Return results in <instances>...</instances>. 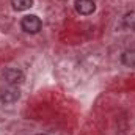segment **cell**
I'll return each instance as SVG.
<instances>
[{
  "mask_svg": "<svg viewBox=\"0 0 135 135\" xmlns=\"http://www.w3.org/2000/svg\"><path fill=\"white\" fill-rule=\"evenodd\" d=\"M74 6H75V11L79 14H82V16L93 14L94 9H96V3L93 0H75Z\"/></svg>",
  "mask_w": 135,
  "mask_h": 135,
  "instance_id": "cell-4",
  "label": "cell"
},
{
  "mask_svg": "<svg viewBox=\"0 0 135 135\" xmlns=\"http://www.w3.org/2000/svg\"><path fill=\"white\" fill-rule=\"evenodd\" d=\"M121 61H123V65H124V66L135 68V50H134V49L123 52V55H121Z\"/></svg>",
  "mask_w": 135,
  "mask_h": 135,
  "instance_id": "cell-5",
  "label": "cell"
},
{
  "mask_svg": "<svg viewBox=\"0 0 135 135\" xmlns=\"http://www.w3.org/2000/svg\"><path fill=\"white\" fill-rule=\"evenodd\" d=\"M21 98V91H19V88H16V86H8V88H5V90H2V93H0V101L3 102V104H13V102H16L17 99Z\"/></svg>",
  "mask_w": 135,
  "mask_h": 135,
  "instance_id": "cell-3",
  "label": "cell"
},
{
  "mask_svg": "<svg viewBox=\"0 0 135 135\" xmlns=\"http://www.w3.org/2000/svg\"><path fill=\"white\" fill-rule=\"evenodd\" d=\"M3 79L8 85L16 86V85L24 82V72L21 69H16V68H8L3 71Z\"/></svg>",
  "mask_w": 135,
  "mask_h": 135,
  "instance_id": "cell-2",
  "label": "cell"
},
{
  "mask_svg": "<svg viewBox=\"0 0 135 135\" xmlns=\"http://www.w3.org/2000/svg\"><path fill=\"white\" fill-rule=\"evenodd\" d=\"M123 24H124L126 28H129V30H135V11H129V13L124 14V17H123Z\"/></svg>",
  "mask_w": 135,
  "mask_h": 135,
  "instance_id": "cell-7",
  "label": "cell"
},
{
  "mask_svg": "<svg viewBox=\"0 0 135 135\" xmlns=\"http://www.w3.org/2000/svg\"><path fill=\"white\" fill-rule=\"evenodd\" d=\"M21 27H22L24 32L35 35V33H38V32L42 28V22H41V19H39L36 14H27V16L22 17V21H21Z\"/></svg>",
  "mask_w": 135,
  "mask_h": 135,
  "instance_id": "cell-1",
  "label": "cell"
},
{
  "mask_svg": "<svg viewBox=\"0 0 135 135\" xmlns=\"http://www.w3.org/2000/svg\"><path fill=\"white\" fill-rule=\"evenodd\" d=\"M11 5L16 11H25L33 5V0H11Z\"/></svg>",
  "mask_w": 135,
  "mask_h": 135,
  "instance_id": "cell-6",
  "label": "cell"
},
{
  "mask_svg": "<svg viewBox=\"0 0 135 135\" xmlns=\"http://www.w3.org/2000/svg\"><path fill=\"white\" fill-rule=\"evenodd\" d=\"M38 135H44V134H38Z\"/></svg>",
  "mask_w": 135,
  "mask_h": 135,
  "instance_id": "cell-8",
  "label": "cell"
}]
</instances>
